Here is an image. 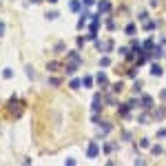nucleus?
I'll return each mask as SVG.
<instances>
[{
    "label": "nucleus",
    "mask_w": 166,
    "mask_h": 166,
    "mask_svg": "<svg viewBox=\"0 0 166 166\" xmlns=\"http://www.w3.org/2000/svg\"><path fill=\"white\" fill-rule=\"evenodd\" d=\"M133 33H135V25H129L126 27V36H133Z\"/></svg>",
    "instance_id": "nucleus-22"
},
{
    "label": "nucleus",
    "mask_w": 166,
    "mask_h": 166,
    "mask_svg": "<svg viewBox=\"0 0 166 166\" xmlns=\"http://www.w3.org/2000/svg\"><path fill=\"white\" fill-rule=\"evenodd\" d=\"M64 42H55V47H53V51H55V53H64Z\"/></svg>",
    "instance_id": "nucleus-12"
},
{
    "label": "nucleus",
    "mask_w": 166,
    "mask_h": 166,
    "mask_svg": "<svg viewBox=\"0 0 166 166\" xmlns=\"http://www.w3.org/2000/svg\"><path fill=\"white\" fill-rule=\"evenodd\" d=\"M4 36V22H0V38Z\"/></svg>",
    "instance_id": "nucleus-29"
},
{
    "label": "nucleus",
    "mask_w": 166,
    "mask_h": 166,
    "mask_svg": "<svg viewBox=\"0 0 166 166\" xmlns=\"http://www.w3.org/2000/svg\"><path fill=\"white\" fill-rule=\"evenodd\" d=\"M151 153H153V155H162V146H153Z\"/></svg>",
    "instance_id": "nucleus-19"
},
{
    "label": "nucleus",
    "mask_w": 166,
    "mask_h": 166,
    "mask_svg": "<svg viewBox=\"0 0 166 166\" xmlns=\"http://www.w3.org/2000/svg\"><path fill=\"white\" fill-rule=\"evenodd\" d=\"M100 102H102V95L95 93V95H93V113H100V108H102Z\"/></svg>",
    "instance_id": "nucleus-5"
},
{
    "label": "nucleus",
    "mask_w": 166,
    "mask_h": 166,
    "mask_svg": "<svg viewBox=\"0 0 166 166\" xmlns=\"http://www.w3.org/2000/svg\"><path fill=\"white\" fill-rule=\"evenodd\" d=\"M140 146H142V148H148V146H151V142H148V140H142Z\"/></svg>",
    "instance_id": "nucleus-26"
},
{
    "label": "nucleus",
    "mask_w": 166,
    "mask_h": 166,
    "mask_svg": "<svg viewBox=\"0 0 166 166\" xmlns=\"http://www.w3.org/2000/svg\"><path fill=\"white\" fill-rule=\"evenodd\" d=\"M98 9H100V13H108V11H111V4H108L106 0H100V2H98Z\"/></svg>",
    "instance_id": "nucleus-6"
},
{
    "label": "nucleus",
    "mask_w": 166,
    "mask_h": 166,
    "mask_svg": "<svg viewBox=\"0 0 166 166\" xmlns=\"http://www.w3.org/2000/svg\"><path fill=\"white\" fill-rule=\"evenodd\" d=\"M153 58H162V49H159V47H155V49H153Z\"/></svg>",
    "instance_id": "nucleus-16"
},
{
    "label": "nucleus",
    "mask_w": 166,
    "mask_h": 166,
    "mask_svg": "<svg viewBox=\"0 0 166 166\" xmlns=\"http://www.w3.org/2000/svg\"><path fill=\"white\" fill-rule=\"evenodd\" d=\"M122 89H124V84H122V82H115V84H113V91H115V93H120Z\"/></svg>",
    "instance_id": "nucleus-17"
},
{
    "label": "nucleus",
    "mask_w": 166,
    "mask_h": 166,
    "mask_svg": "<svg viewBox=\"0 0 166 166\" xmlns=\"http://www.w3.org/2000/svg\"><path fill=\"white\" fill-rule=\"evenodd\" d=\"M69 7H71V11H80V2H78V0H71Z\"/></svg>",
    "instance_id": "nucleus-15"
},
{
    "label": "nucleus",
    "mask_w": 166,
    "mask_h": 166,
    "mask_svg": "<svg viewBox=\"0 0 166 166\" xmlns=\"http://www.w3.org/2000/svg\"><path fill=\"white\" fill-rule=\"evenodd\" d=\"M95 80H98V84H100L102 89H106V87H108V78H106V73H102V71H100L98 76H95Z\"/></svg>",
    "instance_id": "nucleus-4"
},
{
    "label": "nucleus",
    "mask_w": 166,
    "mask_h": 166,
    "mask_svg": "<svg viewBox=\"0 0 166 166\" xmlns=\"http://www.w3.org/2000/svg\"><path fill=\"white\" fill-rule=\"evenodd\" d=\"M51 87H60V78H51Z\"/></svg>",
    "instance_id": "nucleus-25"
},
{
    "label": "nucleus",
    "mask_w": 166,
    "mask_h": 166,
    "mask_svg": "<svg viewBox=\"0 0 166 166\" xmlns=\"http://www.w3.org/2000/svg\"><path fill=\"white\" fill-rule=\"evenodd\" d=\"M47 69H49L51 73H55V71H60V69H64V67H62L60 62H49V64H47Z\"/></svg>",
    "instance_id": "nucleus-7"
},
{
    "label": "nucleus",
    "mask_w": 166,
    "mask_h": 166,
    "mask_svg": "<svg viewBox=\"0 0 166 166\" xmlns=\"http://www.w3.org/2000/svg\"><path fill=\"white\" fill-rule=\"evenodd\" d=\"M144 49H153V40H146V42H144Z\"/></svg>",
    "instance_id": "nucleus-28"
},
{
    "label": "nucleus",
    "mask_w": 166,
    "mask_h": 166,
    "mask_svg": "<svg viewBox=\"0 0 166 166\" xmlns=\"http://www.w3.org/2000/svg\"><path fill=\"white\" fill-rule=\"evenodd\" d=\"M82 2H84V4H93L95 0H82Z\"/></svg>",
    "instance_id": "nucleus-31"
},
{
    "label": "nucleus",
    "mask_w": 166,
    "mask_h": 166,
    "mask_svg": "<svg viewBox=\"0 0 166 166\" xmlns=\"http://www.w3.org/2000/svg\"><path fill=\"white\" fill-rule=\"evenodd\" d=\"M58 16H60L58 11H49V13H47V18H49V20H55V18H58Z\"/></svg>",
    "instance_id": "nucleus-20"
},
{
    "label": "nucleus",
    "mask_w": 166,
    "mask_h": 166,
    "mask_svg": "<svg viewBox=\"0 0 166 166\" xmlns=\"http://www.w3.org/2000/svg\"><path fill=\"white\" fill-rule=\"evenodd\" d=\"M98 153H100V148H98V144H95V142H91L89 144V151H87V157H98Z\"/></svg>",
    "instance_id": "nucleus-3"
},
{
    "label": "nucleus",
    "mask_w": 166,
    "mask_h": 166,
    "mask_svg": "<svg viewBox=\"0 0 166 166\" xmlns=\"http://www.w3.org/2000/svg\"><path fill=\"white\" fill-rule=\"evenodd\" d=\"M108 64H111V60H108L106 55H104V58H100V67H108Z\"/></svg>",
    "instance_id": "nucleus-18"
},
{
    "label": "nucleus",
    "mask_w": 166,
    "mask_h": 166,
    "mask_svg": "<svg viewBox=\"0 0 166 166\" xmlns=\"http://www.w3.org/2000/svg\"><path fill=\"white\" fill-rule=\"evenodd\" d=\"M49 2H58V0H49Z\"/></svg>",
    "instance_id": "nucleus-32"
},
{
    "label": "nucleus",
    "mask_w": 166,
    "mask_h": 166,
    "mask_svg": "<svg viewBox=\"0 0 166 166\" xmlns=\"http://www.w3.org/2000/svg\"><path fill=\"white\" fill-rule=\"evenodd\" d=\"M144 29H146V31H151V29H155V22H146V25H144Z\"/></svg>",
    "instance_id": "nucleus-24"
},
{
    "label": "nucleus",
    "mask_w": 166,
    "mask_h": 166,
    "mask_svg": "<svg viewBox=\"0 0 166 166\" xmlns=\"http://www.w3.org/2000/svg\"><path fill=\"white\" fill-rule=\"evenodd\" d=\"M80 87H82V80H71V82H69V89H73V91L80 89Z\"/></svg>",
    "instance_id": "nucleus-11"
},
{
    "label": "nucleus",
    "mask_w": 166,
    "mask_h": 166,
    "mask_svg": "<svg viewBox=\"0 0 166 166\" xmlns=\"http://www.w3.org/2000/svg\"><path fill=\"white\" fill-rule=\"evenodd\" d=\"M91 84H93V78H91V76H84V80H82V87H84V89H89Z\"/></svg>",
    "instance_id": "nucleus-13"
},
{
    "label": "nucleus",
    "mask_w": 166,
    "mask_h": 166,
    "mask_svg": "<svg viewBox=\"0 0 166 166\" xmlns=\"http://www.w3.org/2000/svg\"><path fill=\"white\" fill-rule=\"evenodd\" d=\"M129 111H131L129 102H126V104H122V106H120V115H122V117H129Z\"/></svg>",
    "instance_id": "nucleus-9"
},
{
    "label": "nucleus",
    "mask_w": 166,
    "mask_h": 166,
    "mask_svg": "<svg viewBox=\"0 0 166 166\" xmlns=\"http://www.w3.org/2000/svg\"><path fill=\"white\" fill-rule=\"evenodd\" d=\"M133 91H135V93H140V91H142V82H135L133 84Z\"/></svg>",
    "instance_id": "nucleus-23"
},
{
    "label": "nucleus",
    "mask_w": 166,
    "mask_h": 166,
    "mask_svg": "<svg viewBox=\"0 0 166 166\" xmlns=\"http://www.w3.org/2000/svg\"><path fill=\"white\" fill-rule=\"evenodd\" d=\"M159 98H162V100H166V89H162V91H159Z\"/></svg>",
    "instance_id": "nucleus-30"
},
{
    "label": "nucleus",
    "mask_w": 166,
    "mask_h": 166,
    "mask_svg": "<svg viewBox=\"0 0 166 166\" xmlns=\"http://www.w3.org/2000/svg\"><path fill=\"white\" fill-rule=\"evenodd\" d=\"M142 106H144V108H151L153 106V98H151V95H144V98H142Z\"/></svg>",
    "instance_id": "nucleus-8"
},
{
    "label": "nucleus",
    "mask_w": 166,
    "mask_h": 166,
    "mask_svg": "<svg viewBox=\"0 0 166 166\" xmlns=\"http://www.w3.org/2000/svg\"><path fill=\"white\" fill-rule=\"evenodd\" d=\"M151 76H162V67L159 64H151Z\"/></svg>",
    "instance_id": "nucleus-10"
},
{
    "label": "nucleus",
    "mask_w": 166,
    "mask_h": 166,
    "mask_svg": "<svg viewBox=\"0 0 166 166\" xmlns=\"http://www.w3.org/2000/svg\"><path fill=\"white\" fill-rule=\"evenodd\" d=\"M7 108H9V115H13V117H20V113H22V102H18L16 98H11L9 102H7Z\"/></svg>",
    "instance_id": "nucleus-2"
},
{
    "label": "nucleus",
    "mask_w": 166,
    "mask_h": 166,
    "mask_svg": "<svg viewBox=\"0 0 166 166\" xmlns=\"http://www.w3.org/2000/svg\"><path fill=\"white\" fill-rule=\"evenodd\" d=\"M67 58H69V62L64 64V73H69V76H73V73L80 69V64H82V58H80V53L78 51H69L67 53Z\"/></svg>",
    "instance_id": "nucleus-1"
},
{
    "label": "nucleus",
    "mask_w": 166,
    "mask_h": 166,
    "mask_svg": "<svg viewBox=\"0 0 166 166\" xmlns=\"http://www.w3.org/2000/svg\"><path fill=\"white\" fill-rule=\"evenodd\" d=\"M2 78H4V80H11V78H13V71H11V69H4V71H2Z\"/></svg>",
    "instance_id": "nucleus-14"
},
{
    "label": "nucleus",
    "mask_w": 166,
    "mask_h": 166,
    "mask_svg": "<svg viewBox=\"0 0 166 166\" xmlns=\"http://www.w3.org/2000/svg\"><path fill=\"white\" fill-rule=\"evenodd\" d=\"M31 2H40V0H31Z\"/></svg>",
    "instance_id": "nucleus-33"
},
{
    "label": "nucleus",
    "mask_w": 166,
    "mask_h": 166,
    "mask_svg": "<svg viewBox=\"0 0 166 166\" xmlns=\"http://www.w3.org/2000/svg\"><path fill=\"white\" fill-rule=\"evenodd\" d=\"M27 76H29L31 80H33V78H36V71H33V67H27Z\"/></svg>",
    "instance_id": "nucleus-21"
},
{
    "label": "nucleus",
    "mask_w": 166,
    "mask_h": 166,
    "mask_svg": "<svg viewBox=\"0 0 166 166\" xmlns=\"http://www.w3.org/2000/svg\"><path fill=\"white\" fill-rule=\"evenodd\" d=\"M120 55H129V49L126 47H120Z\"/></svg>",
    "instance_id": "nucleus-27"
}]
</instances>
